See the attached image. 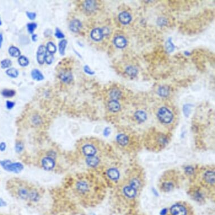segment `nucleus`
I'll return each instance as SVG.
<instances>
[{"label":"nucleus","instance_id":"39448f33","mask_svg":"<svg viewBox=\"0 0 215 215\" xmlns=\"http://www.w3.org/2000/svg\"><path fill=\"white\" fill-rule=\"evenodd\" d=\"M39 164L43 169L52 170L55 166V159L50 155H42L39 160Z\"/></svg>","mask_w":215,"mask_h":215},{"label":"nucleus","instance_id":"ddd939ff","mask_svg":"<svg viewBox=\"0 0 215 215\" xmlns=\"http://www.w3.org/2000/svg\"><path fill=\"white\" fill-rule=\"evenodd\" d=\"M114 43L116 47L122 49L126 46L127 41L122 36H117L114 40Z\"/></svg>","mask_w":215,"mask_h":215},{"label":"nucleus","instance_id":"2f4dec72","mask_svg":"<svg viewBox=\"0 0 215 215\" xmlns=\"http://www.w3.org/2000/svg\"><path fill=\"white\" fill-rule=\"evenodd\" d=\"M18 62L21 67H26L29 64L28 59L24 56H21L18 59Z\"/></svg>","mask_w":215,"mask_h":215},{"label":"nucleus","instance_id":"1a4fd4ad","mask_svg":"<svg viewBox=\"0 0 215 215\" xmlns=\"http://www.w3.org/2000/svg\"><path fill=\"white\" fill-rule=\"evenodd\" d=\"M123 193L126 197L130 199L134 198L137 194V190L130 185L126 186L123 188Z\"/></svg>","mask_w":215,"mask_h":215},{"label":"nucleus","instance_id":"20e7f679","mask_svg":"<svg viewBox=\"0 0 215 215\" xmlns=\"http://www.w3.org/2000/svg\"><path fill=\"white\" fill-rule=\"evenodd\" d=\"M169 215H194V214L189 205L183 203H177L170 208Z\"/></svg>","mask_w":215,"mask_h":215},{"label":"nucleus","instance_id":"4468645a","mask_svg":"<svg viewBox=\"0 0 215 215\" xmlns=\"http://www.w3.org/2000/svg\"><path fill=\"white\" fill-rule=\"evenodd\" d=\"M119 20L123 24H127L131 21V16L127 12H122L119 15Z\"/></svg>","mask_w":215,"mask_h":215},{"label":"nucleus","instance_id":"a211bd4d","mask_svg":"<svg viewBox=\"0 0 215 215\" xmlns=\"http://www.w3.org/2000/svg\"><path fill=\"white\" fill-rule=\"evenodd\" d=\"M31 75L32 78L37 81H41L44 78L42 73L37 69H33L31 72Z\"/></svg>","mask_w":215,"mask_h":215},{"label":"nucleus","instance_id":"58836bf2","mask_svg":"<svg viewBox=\"0 0 215 215\" xmlns=\"http://www.w3.org/2000/svg\"><path fill=\"white\" fill-rule=\"evenodd\" d=\"M26 14L27 16L28 17V18L30 19V20H34L35 19L36 17V14L35 13H31V12H27L26 13Z\"/></svg>","mask_w":215,"mask_h":215},{"label":"nucleus","instance_id":"79ce46f5","mask_svg":"<svg viewBox=\"0 0 215 215\" xmlns=\"http://www.w3.org/2000/svg\"><path fill=\"white\" fill-rule=\"evenodd\" d=\"M14 104H15L14 102H12L10 101H7L6 102V107H7V108L9 109H12L14 107Z\"/></svg>","mask_w":215,"mask_h":215},{"label":"nucleus","instance_id":"f3484780","mask_svg":"<svg viewBox=\"0 0 215 215\" xmlns=\"http://www.w3.org/2000/svg\"><path fill=\"white\" fill-rule=\"evenodd\" d=\"M107 175L108 177L112 180H118L119 177V173L118 170L114 168L108 169Z\"/></svg>","mask_w":215,"mask_h":215},{"label":"nucleus","instance_id":"a18cd8bd","mask_svg":"<svg viewBox=\"0 0 215 215\" xmlns=\"http://www.w3.org/2000/svg\"><path fill=\"white\" fill-rule=\"evenodd\" d=\"M110 133V129L109 128H107L105 129L104 132V135H105L107 136V135H108Z\"/></svg>","mask_w":215,"mask_h":215},{"label":"nucleus","instance_id":"dca6fc26","mask_svg":"<svg viewBox=\"0 0 215 215\" xmlns=\"http://www.w3.org/2000/svg\"><path fill=\"white\" fill-rule=\"evenodd\" d=\"M81 27H82V24L80 22V21L77 19H74L71 22L69 25V28L72 32H77L80 31Z\"/></svg>","mask_w":215,"mask_h":215},{"label":"nucleus","instance_id":"7ed1b4c3","mask_svg":"<svg viewBox=\"0 0 215 215\" xmlns=\"http://www.w3.org/2000/svg\"><path fill=\"white\" fill-rule=\"evenodd\" d=\"M79 153L86 158L96 156L97 153V147L95 143L88 139L81 140L77 145Z\"/></svg>","mask_w":215,"mask_h":215},{"label":"nucleus","instance_id":"ea45409f","mask_svg":"<svg viewBox=\"0 0 215 215\" xmlns=\"http://www.w3.org/2000/svg\"><path fill=\"white\" fill-rule=\"evenodd\" d=\"M84 71H85V72L87 73V74H88L90 75H93L95 73V72H93L88 66H85L84 67Z\"/></svg>","mask_w":215,"mask_h":215},{"label":"nucleus","instance_id":"5701e85b","mask_svg":"<svg viewBox=\"0 0 215 215\" xmlns=\"http://www.w3.org/2000/svg\"><path fill=\"white\" fill-rule=\"evenodd\" d=\"M174 183L169 181H165L162 184V189L163 191H166V192L171 191L172 189H174Z\"/></svg>","mask_w":215,"mask_h":215},{"label":"nucleus","instance_id":"473e14b6","mask_svg":"<svg viewBox=\"0 0 215 215\" xmlns=\"http://www.w3.org/2000/svg\"><path fill=\"white\" fill-rule=\"evenodd\" d=\"M11 64H12V62L9 59H5L2 60L1 62V67H2V68H4V69L9 68L11 66Z\"/></svg>","mask_w":215,"mask_h":215},{"label":"nucleus","instance_id":"412c9836","mask_svg":"<svg viewBox=\"0 0 215 215\" xmlns=\"http://www.w3.org/2000/svg\"><path fill=\"white\" fill-rule=\"evenodd\" d=\"M84 7L86 10L92 11L96 8V3L94 1H87L84 4Z\"/></svg>","mask_w":215,"mask_h":215},{"label":"nucleus","instance_id":"4be33fe9","mask_svg":"<svg viewBox=\"0 0 215 215\" xmlns=\"http://www.w3.org/2000/svg\"><path fill=\"white\" fill-rule=\"evenodd\" d=\"M135 117L136 119L140 121V122H144L145 121L147 118V114L145 113V112L142 111V110H139V111H137L135 114Z\"/></svg>","mask_w":215,"mask_h":215},{"label":"nucleus","instance_id":"a19ab883","mask_svg":"<svg viewBox=\"0 0 215 215\" xmlns=\"http://www.w3.org/2000/svg\"><path fill=\"white\" fill-rule=\"evenodd\" d=\"M119 95H120V94H119L118 91H117V90L112 91V92L110 93V96H111V97H113V98H117V97H119Z\"/></svg>","mask_w":215,"mask_h":215},{"label":"nucleus","instance_id":"6ab92c4d","mask_svg":"<svg viewBox=\"0 0 215 215\" xmlns=\"http://www.w3.org/2000/svg\"><path fill=\"white\" fill-rule=\"evenodd\" d=\"M86 162L88 166L91 167L96 166L99 163V158L97 156L86 158Z\"/></svg>","mask_w":215,"mask_h":215},{"label":"nucleus","instance_id":"bb28decb","mask_svg":"<svg viewBox=\"0 0 215 215\" xmlns=\"http://www.w3.org/2000/svg\"><path fill=\"white\" fill-rule=\"evenodd\" d=\"M130 185L134 188L135 189L138 190L140 187L141 182H140V180L138 179V178L133 177L130 180Z\"/></svg>","mask_w":215,"mask_h":215},{"label":"nucleus","instance_id":"aec40b11","mask_svg":"<svg viewBox=\"0 0 215 215\" xmlns=\"http://www.w3.org/2000/svg\"><path fill=\"white\" fill-rule=\"evenodd\" d=\"M117 141L120 145L124 146L128 143V138L124 134H119L117 136Z\"/></svg>","mask_w":215,"mask_h":215},{"label":"nucleus","instance_id":"72a5a7b5","mask_svg":"<svg viewBox=\"0 0 215 215\" xmlns=\"http://www.w3.org/2000/svg\"><path fill=\"white\" fill-rule=\"evenodd\" d=\"M166 50L167 52H172L174 50L175 46L174 44L172 43L171 39H169L168 41L166 42Z\"/></svg>","mask_w":215,"mask_h":215},{"label":"nucleus","instance_id":"f03ea898","mask_svg":"<svg viewBox=\"0 0 215 215\" xmlns=\"http://www.w3.org/2000/svg\"><path fill=\"white\" fill-rule=\"evenodd\" d=\"M92 185L88 179L84 177H78L74 180L73 190L77 196L84 199L92 194Z\"/></svg>","mask_w":215,"mask_h":215},{"label":"nucleus","instance_id":"423d86ee","mask_svg":"<svg viewBox=\"0 0 215 215\" xmlns=\"http://www.w3.org/2000/svg\"><path fill=\"white\" fill-rule=\"evenodd\" d=\"M157 116L159 121L166 124L171 123L174 118L172 113L168 108L166 107H162L159 109Z\"/></svg>","mask_w":215,"mask_h":215},{"label":"nucleus","instance_id":"37998d69","mask_svg":"<svg viewBox=\"0 0 215 215\" xmlns=\"http://www.w3.org/2000/svg\"><path fill=\"white\" fill-rule=\"evenodd\" d=\"M6 145L5 143H1L0 144V150L1 152H4L6 149Z\"/></svg>","mask_w":215,"mask_h":215},{"label":"nucleus","instance_id":"a878e982","mask_svg":"<svg viewBox=\"0 0 215 215\" xmlns=\"http://www.w3.org/2000/svg\"><path fill=\"white\" fill-rule=\"evenodd\" d=\"M46 48L47 51L49 53H50L52 54L55 53L57 51V47L52 42H49L47 43Z\"/></svg>","mask_w":215,"mask_h":215},{"label":"nucleus","instance_id":"8fccbe9b","mask_svg":"<svg viewBox=\"0 0 215 215\" xmlns=\"http://www.w3.org/2000/svg\"><path fill=\"white\" fill-rule=\"evenodd\" d=\"M2 24V22H1V19H0V26Z\"/></svg>","mask_w":215,"mask_h":215},{"label":"nucleus","instance_id":"49530a36","mask_svg":"<svg viewBox=\"0 0 215 215\" xmlns=\"http://www.w3.org/2000/svg\"><path fill=\"white\" fill-rule=\"evenodd\" d=\"M2 41H3V36H2V33H0V48L1 47V46H2Z\"/></svg>","mask_w":215,"mask_h":215},{"label":"nucleus","instance_id":"7c9ffc66","mask_svg":"<svg viewBox=\"0 0 215 215\" xmlns=\"http://www.w3.org/2000/svg\"><path fill=\"white\" fill-rule=\"evenodd\" d=\"M15 94V91L13 90L5 89L2 91V95L6 97H11L14 96Z\"/></svg>","mask_w":215,"mask_h":215},{"label":"nucleus","instance_id":"f257e3e1","mask_svg":"<svg viewBox=\"0 0 215 215\" xmlns=\"http://www.w3.org/2000/svg\"><path fill=\"white\" fill-rule=\"evenodd\" d=\"M7 189L12 196L25 201L37 202L41 197L40 192L35 185L19 178L9 180Z\"/></svg>","mask_w":215,"mask_h":215},{"label":"nucleus","instance_id":"b1692460","mask_svg":"<svg viewBox=\"0 0 215 215\" xmlns=\"http://www.w3.org/2000/svg\"><path fill=\"white\" fill-rule=\"evenodd\" d=\"M9 52L11 57H17L21 55V51L15 46H11L9 49Z\"/></svg>","mask_w":215,"mask_h":215},{"label":"nucleus","instance_id":"c9c22d12","mask_svg":"<svg viewBox=\"0 0 215 215\" xmlns=\"http://www.w3.org/2000/svg\"><path fill=\"white\" fill-rule=\"evenodd\" d=\"M54 57L53 56V54L49 53L47 51V54H46V57H45V62L48 64H50L52 63V62L53 61Z\"/></svg>","mask_w":215,"mask_h":215},{"label":"nucleus","instance_id":"4c0bfd02","mask_svg":"<svg viewBox=\"0 0 215 215\" xmlns=\"http://www.w3.org/2000/svg\"><path fill=\"white\" fill-rule=\"evenodd\" d=\"M190 108H191L190 107V105L189 104H186V105H184V113L186 117H188L189 116V114Z\"/></svg>","mask_w":215,"mask_h":215},{"label":"nucleus","instance_id":"09e8293b","mask_svg":"<svg viewBox=\"0 0 215 215\" xmlns=\"http://www.w3.org/2000/svg\"><path fill=\"white\" fill-rule=\"evenodd\" d=\"M162 23H163L164 21H163V19H162ZM159 22H161L162 23V21H158V23H159Z\"/></svg>","mask_w":215,"mask_h":215},{"label":"nucleus","instance_id":"cd10ccee","mask_svg":"<svg viewBox=\"0 0 215 215\" xmlns=\"http://www.w3.org/2000/svg\"><path fill=\"white\" fill-rule=\"evenodd\" d=\"M6 74L12 78H16L19 75L18 71L14 68H11L6 71Z\"/></svg>","mask_w":215,"mask_h":215},{"label":"nucleus","instance_id":"6e6552de","mask_svg":"<svg viewBox=\"0 0 215 215\" xmlns=\"http://www.w3.org/2000/svg\"><path fill=\"white\" fill-rule=\"evenodd\" d=\"M46 54V47L43 45L39 46L37 52V60L40 64H43L45 62Z\"/></svg>","mask_w":215,"mask_h":215},{"label":"nucleus","instance_id":"c03bdc74","mask_svg":"<svg viewBox=\"0 0 215 215\" xmlns=\"http://www.w3.org/2000/svg\"><path fill=\"white\" fill-rule=\"evenodd\" d=\"M6 205V203L5 201H4V200L1 198H0V207H4Z\"/></svg>","mask_w":215,"mask_h":215},{"label":"nucleus","instance_id":"0eeeda50","mask_svg":"<svg viewBox=\"0 0 215 215\" xmlns=\"http://www.w3.org/2000/svg\"><path fill=\"white\" fill-rule=\"evenodd\" d=\"M1 164L4 169L11 171L18 172L23 169V166L19 163H12L10 161H4L1 162Z\"/></svg>","mask_w":215,"mask_h":215},{"label":"nucleus","instance_id":"9d476101","mask_svg":"<svg viewBox=\"0 0 215 215\" xmlns=\"http://www.w3.org/2000/svg\"><path fill=\"white\" fill-rule=\"evenodd\" d=\"M203 180L208 184H215V172L214 171L208 170L203 175Z\"/></svg>","mask_w":215,"mask_h":215},{"label":"nucleus","instance_id":"393cba45","mask_svg":"<svg viewBox=\"0 0 215 215\" xmlns=\"http://www.w3.org/2000/svg\"><path fill=\"white\" fill-rule=\"evenodd\" d=\"M67 45V41L66 40H62L59 43V50L60 54L62 55H64L65 54L66 48Z\"/></svg>","mask_w":215,"mask_h":215},{"label":"nucleus","instance_id":"de8ad7c7","mask_svg":"<svg viewBox=\"0 0 215 215\" xmlns=\"http://www.w3.org/2000/svg\"><path fill=\"white\" fill-rule=\"evenodd\" d=\"M37 36L36 35H33L32 36V38L33 41H36L37 40Z\"/></svg>","mask_w":215,"mask_h":215},{"label":"nucleus","instance_id":"f704fd0d","mask_svg":"<svg viewBox=\"0 0 215 215\" xmlns=\"http://www.w3.org/2000/svg\"><path fill=\"white\" fill-rule=\"evenodd\" d=\"M36 28H37V24L35 23H30L27 24L28 31L31 34H32L33 33Z\"/></svg>","mask_w":215,"mask_h":215},{"label":"nucleus","instance_id":"2eb2a0df","mask_svg":"<svg viewBox=\"0 0 215 215\" xmlns=\"http://www.w3.org/2000/svg\"><path fill=\"white\" fill-rule=\"evenodd\" d=\"M108 108L112 112H117L121 108V105L116 100H112L108 102Z\"/></svg>","mask_w":215,"mask_h":215},{"label":"nucleus","instance_id":"e433bc0d","mask_svg":"<svg viewBox=\"0 0 215 215\" xmlns=\"http://www.w3.org/2000/svg\"><path fill=\"white\" fill-rule=\"evenodd\" d=\"M55 36L57 38L59 39H63L64 38V35L62 32L59 28H57L56 29V32H55Z\"/></svg>","mask_w":215,"mask_h":215},{"label":"nucleus","instance_id":"f8f14e48","mask_svg":"<svg viewBox=\"0 0 215 215\" xmlns=\"http://www.w3.org/2000/svg\"><path fill=\"white\" fill-rule=\"evenodd\" d=\"M59 77L62 81L66 83H69L71 82L73 80V76L71 72L67 71H63L60 72L59 74Z\"/></svg>","mask_w":215,"mask_h":215},{"label":"nucleus","instance_id":"c756f323","mask_svg":"<svg viewBox=\"0 0 215 215\" xmlns=\"http://www.w3.org/2000/svg\"><path fill=\"white\" fill-rule=\"evenodd\" d=\"M126 72L130 76H135L138 73V70L135 67L130 66L126 68Z\"/></svg>","mask_w":215,"mask_h":215},{"label":"nucleus","instance_id":"9b49d317","mask_svg":"<svg viewBox=\"0 0 215 215\" xmlns=\"http://www.w3.org/2000/svg\"><path fill=\"white\" fill-rule=\"evenodd\" d=\"M104 33L102 29L95 28L92 30L91 33V37L92 40L95 41H99L102 40L104 37Z\"/></svg>","mask_w":215,"mask_h":215},{"label":"nucleus","instance_id":"c85d7f7f","mask_svg":"<svg viewBox=\"0 0 215 215\" xmlns=\"http://www.w3.org/2000/svg\"><path fill=\"white\" fill-rule=\"evenodd\" d=\"M158 93L161 96L166 97L169 94V89L167 86H161L159 88Z\"/></svg>","mask_w":215,"mask_h":215}]
</instances>
